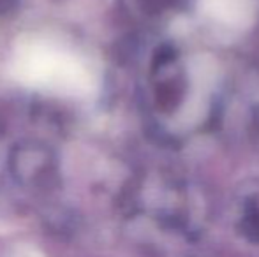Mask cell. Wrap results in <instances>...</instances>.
Listing matches in <instances>:
<instances>
[{"mask_svg": "<svg viewBox=\"0 0 259 257\" xmlns=\"http://www.w3.org/2000/svg\"><path fill=\"white\" fill-rule=\"evenodd\" d=\"M201 6L215 20L233 27H243L252 20L250 0H201Z\"/></svg>", "mask_w": 259, "mask_h": 257, "instance_id": "obj_1", "label": "cell"}]
</instances>
